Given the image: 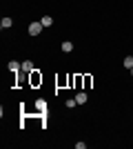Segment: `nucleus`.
Masks as SVG:
<instances>
[{"label":"nucleus","instance_id":"f257e3e1","mask_svg":"<svg viewBox=\"0 0 133 149\" xmlns=\"http://www.w3.org/2000/svg\"><path fill=\"white\" fill-rule=\"evenodd\" d=\"M42 22H31V25H29V36H40V33H42Z\"/></svg>","mask_w":133,"mask_h":149},{"label":"nucleus","instance_id":"f03ea898","mask_svg":"<svg viewBox=\"0 0 133 149\" xmlns=\"http://www.w3.org/2000/svg\"><path fill=\"white\" fill-rule=\"evenodd\" d=\"M7 69H9L11 74H18V71H22V65H20V62H16V60H11L9 65H7Z\"/></svg>","mask_w":133,"mask_h":149},{"label":"nucleus","instance_id":"7ed1b4c3","mask_svg":"<svg viewBox=\"0 0 133 149\" xmlns=\"http://www.w3.org/2000/svg\"><path fill=\"white\" fill-rule=\"evenodd\" d=\"M87 100H89L87 91H78V93H76V102H78V105H84Z\"/></svg>","mask_w":133,"mask_h":149},{"label":"nucleus","instance_id":"20e7f679","mask_svg":"<svg viewBox=\"0 0 133 149\" xmlns=\"http://www.w3.org/2000/svg\"><path fill=\"white\" fill-rule=\"evenodd\" d=\"M22 71H25V74H31V71H33V62L25 60V62H22Z\"/></svg>","mask_w":133,"mask_h":149},{"label":"nucleus","instance_id":"39448f33","mask_svg":"<svg viewBox=\"0 0 133 149\" xmlns=\"http://www.w3.org/2000/svg\"><path fill=\"white\" fill-rule=\"evenodd\" d=\"M31 82H33V85H40V82H42V76H40L36 69L31 71Z\"/></svg>","mask_w":133,"mask_h":149},{"label":"nucleus","instance_id":"423d86ee","mask_svg":"<svg viewBox=\"0 0 133 149\" xmlns=\"http://www.w3.org/2000/svg\"><path fill=\"white\" fill-rule=\"evenodd\" d=\"M11 25H13V20H11V18H2V20H0V27H2V29H9Z\"/></svg>","mask_w":133,"mask_h":149},{"label":"nucleus","instance_id":"0eeeda50","mask_svg":"<svg viewBox=\"0 0 133 149\" xmlns=\"http://www.w3.org/2000/svg\"><path fill=\"white\" fill-rule=\"evenodd\" d=\"M62 51H64V54H69V51H73V42H69V40H64V42H62Z\"/></svg>","mask_w":133,"mask_h":149},{"label":"nucleus","instance_id":"6e6552de","mask_svg":"<svg viewBox=\"0 0 133 149\" xmlns=\"http://www.w3.org/2000/svg\"><path fill=\"white\" fill-rule=\"evenodd\" d=\"M40 22H42V27H51L53 25V18H51V16H44V18H40Z\"/></svg>","mask_w":133,"mask_h":149},{"label":"nucleus","instance_id":"1a4fd4ad","mask_svg":"<svg viewBox=\"0 0 133 149\" xmlns=\"http://www.w3.org/2000/svg\"><path fill=\"white\" fill-rule=\"evenodd\" d=\"M124 67H127V69H133V56H127V58H124Z\"/></svg>","mask_w":133,"mask_h":149},{"label":"nucleus","instance_id":"9d476101","mask_svg":"<svg viewBox=\"0 0 133 149\" xmlns=\"http://www.w3.org/2000/svg\"><path fill=\"white\" fill-rule=\"evenodd\" d=\"M36 107H38V111H44V109H47V102H44V100H38Z\"/></svg>","mask_w":133,"mask_h":149},{"label":"nucleus","instance_id":"9b49d317","mask_svg":"<svg viewBox=\"0 0 133 149\" xmlns=\"http://www.w3.org/2000/svg\"><path fill=\"white\" fill-rule=\"evenodd\" d=\"M82 82H84V89H89V87H91V76H84Z\"/></svg>","mask_w":133,"mask_h":149},{"label":"nucleus","instance_id":"f8f14e48","mask_svg":"<svg viewBox=\"0 0 133 149\" xmlns=\"http://www.w3.org/2000/svg\"><path fill=\"white\" fill-rule=\"evenodd\" d=\"M76 105H78L76 100H67V107H69V109H73V107H76Z\"/></svg>","mask_w":133,"mask_h":149},{"label":"nucleus","instance_id":"ddd939ff","mask_svg":"<svg viewBox=\"0 0 133 149\" xmlns=\"http://www.w3.org/2000/svg\"><path fill=\"white\" fill-rule=\"evenodd\" d=\"M129 71H131V76H133V69H129Z\"/></svg>","mask_w":133,"mask_h":149}]
</instances>
